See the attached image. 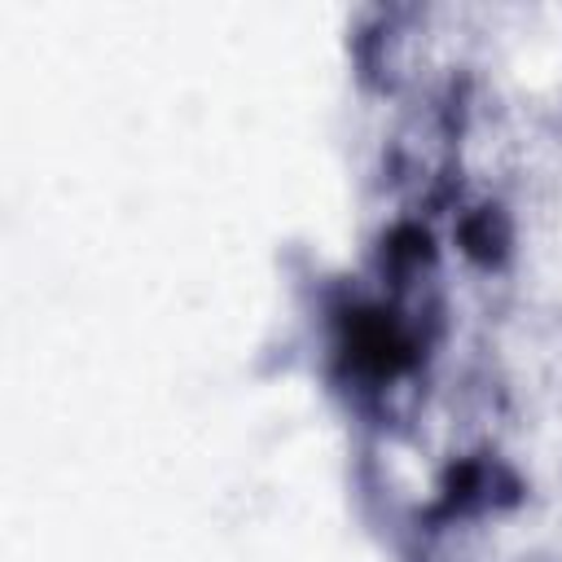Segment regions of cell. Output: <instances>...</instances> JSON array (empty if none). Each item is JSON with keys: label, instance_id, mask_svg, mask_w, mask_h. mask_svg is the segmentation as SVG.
I'll list each match as a JSON object with an SVG mask.
<instances>
[{"label": "cell", "instance_id": "obj_1", "mask_svg": "<svg viewBox=\"0 0 562 562\" xmlns=\"http://www.w3.org/2000/svg\"><path fill=\"white\" fill-rule=\"evenodd\" d=\"M465 241H470L474 255H492V250H496V224H492V215L470 220V224H465Z\"/></svg>", "mask_w": 562, "mask_h": 562}]
</instances>
